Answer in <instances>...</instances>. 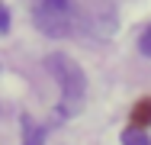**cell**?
Listing matches in <instances>:
<instances>
[{
    "mask_svg": "<svg viewBox=\"0 0 151 145\" xmlns=\"http://www.w3.org/2000/svg\"><path fill=\"white\" fill-rule=\"evenodd\" d=\"M122 145H151V139L142 132V129H135V126H132V129H125V132H122Z\"/></svg>",
    "mask_w": 151,
    "mask_h": 145,
    "instance_id": "cell-4",
    "label": "cell"
},
{
    "mask_svg": "<svg viewBox=\"0 0 151 145\" xmlns=\"http://www.w3.org/2000/svg\"><path fill=\"white\" fill-rule=\"evenodd\" d=\"M3 32H10V10L0 3V36H3Z\"/></svg>",
    "mask_w": 151,
    "mask_h": 145,
    "instance_id": "cell-7",
    "label": "cell"
},
{
    "mask_svg": "<svg viewBox=\"0 0 151 145\" xmlns=\"http://www.w3.org/2000/svg\"><path fill=\"white\" fill-rule=\"evenodd\" d=\"M135 119H138V123H148V119H151V100H145V103L138 107V113H135Z\"/></svg>",
    "mask_w": 151,
    "mask_h": 145,
    "instance_id": "cell-6",
    "label": "cell"
},
{
    "mask_svg": "<svg viewBox=\"0 0 151 145\" xmlns=\"http://www.w3.org/2000/svg\"><path fill=\"white\" fill-rule=\"evenodd\" d=\"M48 71L58 78V84H61V103H58L61 116L81 113V107L87 100V78L81 71V65L71 61L68 55H48Z\"/></svg>",
    "mask_w": 151,
    "mask_h": 145,
    "instance_id": "cell-1",
    "label": "cell"
},
{
    "mask_svg": "<svg viewBox=\"0 0 151 145\" xmlns=\"http://www.w3.org/2000/svg\"><path fill=\"white\" fill-rule=\"evenodd\" d=\"M23 129H26V139H23V145H42V139H45V129H39L32 119H23Z\"/></svg>",
    "mask_w": 151,
    "mask_h": 145,
    "instance_id": "cell-3",
    "label": "cell"
},
{
    "mask_svg": "<svg viewBox=\"0 0 151 145\" xmlns=\"http://www.w3.org/2000/svg\"><path fill=\"white\" fill-rule=\"evenodd\" d=\"M138 49H142V52H145V55L151 58V26L145 29V32H142V39H138Z\"/></svg>",
    "mask_w": 151,
    "mask_h": 145,
    "instance_id": "cell-5",
    "label": "cell"
},
{
    "mask_svg": "<svg viewBox=\"0 0 151 145\" xmlns=\"http://www.w3.org/2000/svg\"><path fill=\"white\" fill-rule=\"evenodd\" d=\"M29 10L45 36H68L77 23V0H29Z\"/></svg>",
    "mask_w": 151,
    "mask_h": 145,
    "instance_id": "cell-2",
    "label": "cell"
}]
</instances>
